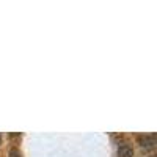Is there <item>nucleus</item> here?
Listing matches in <instances>:
<instances>
[{"mask_svg":"<svg viewBox=\"0 0 157 157\" xmlns=\"http://www.w3.org/2000/svg\"><path fill=\"white\" fill-rule=\"evenodd\" d=\"M118 157H134V149L129 145H121L118 148Z\"/></svg>","mask_w":157,"mask_h":157,"instance_id":"obj_2","label":"nucleus"},{"mask_svg":"<svg viewBox=\"0 0 157 157\" xmlns=\"http://www.w3.org/2000/svg\"><path fill=\"white\" fill-rule=\"evenodd\" d=\"M0 143H2V137H0Z\"/></svg>","mask_w":157,"mask_h":157,"instance_id":"obj_4","label":"nucleus"},{"mask_svg":"<svg viewBox=\"0 0 157 157\" xmlns=\"http://www.w3.org/2000/svg\"><path fill=\"white\" fill-rule=\"evenodd\" d=\"M138 143L141 148H152L155 145V135L151 134V135H140L138 137Z\"/></svg>","mask_w":157,"mask_h":157,"instance_id":"obj_1","label":"nucleus"},{"mask_svg":"<svg viewBox=\"0 0 157 157\" xmlns=\"http://www.w3.org/2000/svg\"><path fill=\"white\" fill-rule=\"evenodd\" d=\"M8 155H10V157H22V152H21L17 148H11L10 152H8Z\"/></svg>","mask_w":157,"mask_h":157,"instance_id":"obj_3","label":"nucleus"}]
</instances>
